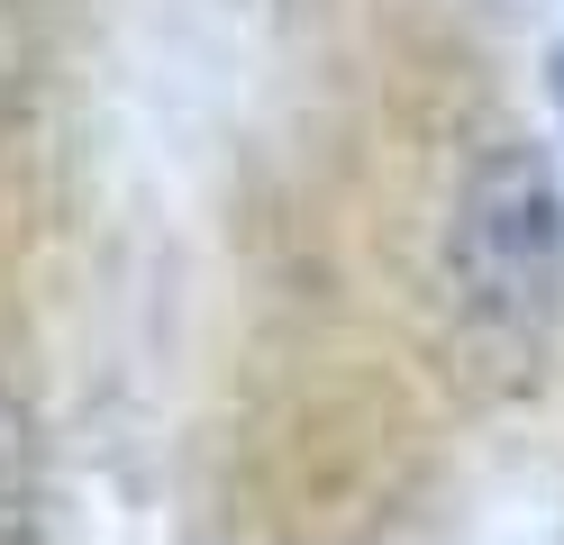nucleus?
<instances>
[{"label":"nucleus","instance_id":"obj_4","mask_svg":"<svg viewBox=\"0 0 564 545\" xmlns=\"http://www.w3.org/2000/svg\"><path fill=\"white\" fill-rule=\"evenodd\" d=\"M546 91H555V119H564V36H555V55H546Z\"/></svg>","mask_w":564,"mask_h":545},{"label":"nucleus","instance_id":"obj_2","mask_svg":"<svg viewBox=\"0 0 564 545\" xmlns=\"http://www.w3.org/2000/svg\"><path fill=\"white\" fill-rule=\"evenodd\" d=\"M46 527V436L28 391L0 373V545H37Z\"/></svg>","mask_w":564,"mask_h":545},{"label":"nucleus","instance_id":"obj_1","mask_svg":"<svg viewBox=\"0 0 564 545\" xmlns=\"http://www.w3.org/2000/svg\"><path fill=\"white\" fill-rule=\"evenodd\" d=\"M437 282L482 363L510 382L538 373L564 309V173L538 137H482L446 192Z\"/></svg>","mask_w":564,"mask_h":545},{"label":"nucleus","instance_id":"obj_3","mask_svg":"<svg viewBox=\"0 0 564 545\" xmlns=\"http://www.w3.org/2000/svg\"><path fill=\"white\" fill-rule=\"evenodd\" d=\"M37 119V28L19 0H0V145Z\"/></svg>","mask_w":564,"mask_h":545}]
</instances>
